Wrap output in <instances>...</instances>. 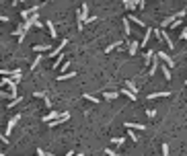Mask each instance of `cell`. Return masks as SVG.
<instances>
[{
	"mask_svg": "<svg viewBox=\"0 0 187 156\" xmlns=\"http://www.w3.org/2000/svg\"><path fill=\"white\" fill-rule=\"evenodd\" d=\"M0 140H2V144H8V136H6V134H2Z\"/></svg>",
	"mask_w": 187,
	"mask_h": 156,
	"instance_id": "obj_33",
	"label": "cell"
},
{
	"mask_svg": "<svg viewBox=\"0 0 187 156\" xmlns=\"http://www.w3.org/2000/svg\"><path fill=\"white\" fill-rule=\"evenodd\" d=\"M121 45H123L121 41H115V43H111V45H107V47H105V51H111L113 47H121Z\"/></svg>",
	"mask_w": 187,
	"mask_h": 156,
	"instance_id": "obj_21",
	"label": "cell"
},
{
	"mask_svg": "<svg viewBox=\"0 0 187 156\" xmlns=\"http://www.w3.org/2000/svg\"><path fill=\"white\" fill-rule=\"evenodd\" d=\"M33 49H35L37 53H43V51H49V45H47V43H41V45H33Z\"/></svg>",
	"mask_w": 187,
	"mask_h": 156,
	"instance_id": "obj_13",
	"label": "cell"
},
{
	"mask_svg": "<svg viewBox=\"0 0 187 156\" xmlns=\"http://www.w3.org/2000/svg\"><path fill=\"white\" fill-rule=\"evenodd\" d=\"M156 56H158V58H160V60L165 62V66H169V68H173V66H175V62H173V58H171L169 53H165V51H160V53H156Z\"/></svg>",
	"mask_w": 187,
	"mask_h": 156,
	"instance_id": "obj_5",
	"label": "cell"
},
{
	"mask_svg": "<svg viewBox=\"0 0 187 156\" xmlns=\"http://www.w3.org/2000/svg\"><path fill=\"white\" fill-rule=\"evenodd\" d=\"M45 27L49 29V35H51V39H56V37H58V31H56V27H53V23H51V21H47V23H45Z\"/></svg>",
	"mask_w": 187,
	"mask_h": 156,
	"instance_id": "obj_12",
	"label": "cell"
},
{
	"mask_svg": "<svg viewBox=\"0 0 187 156\" xmlns=\"http://www.w3.org/2000/svg\"><path fill=\"white\" fill-rule=\"evenodd\" d=\"M128 19H132V23H136V25H140V27H144V21H142V19H138V17H132V14H130Z\"/></svg>",
	"mask_w": 187,
	"mask_h": 156,
	"instance_id": "obj_23",
	"label": "cell"
},
{
	"mask_svg": "<svg viewBox=\"0 0 187 156\" xmlns=\"http://www.w3.org/2000/svg\"><path fill=\"white\" fill-rule=\"evenodd\" d=\"M123 31H126V35H130V33H132V29H130V19H128V17L123 19Z\"/></svg>",
	"mask_w": 187,
	"mask_h": 156,
	"instance_id": "obj_16",
	"label": "cell"
},
{
	"mask_svg": "<svg viewBox=\"0 0 187 156\" xmlns=\"http://www.w3.org/2000/svg\"><path fill=\"white\" fill-rule=\"evenodd\" d=\"M64 62V53L60 56V58H56V62H53V68H60V64Z\"/></svg>",
	"mask_w": 187,
	"mask_h": 156,
	"instance_id": "obj_24",
	"label": "cell"
},
{
	"mask_svg": "<svg viewBox=\"0 0 187 156\" xmlns=\"http://www.w3.org/2000/svg\"><path fill=\"white\" fill-rule=\"evenodd\" d=\"M123 127H128V129H148L146 125H142V123H132V121H126Z\"/></svg>",
	"mask_w": 187,
	"mask_h": 156,
	"instance_id": "obj_10",
	"label": "cell"
},
{
	"mask_svg": "<svg viewBox=\"0 0 187 156\" xmlns=\"http://www.w3.org/2000/svg\"><path fill=\"white\" fill-rule=\"evenodd\" d=\"M146 115H148V117H154V115H156V109H148V111H146Z\"/></svg>",
	"mask_w": 187,
	"mask_h": 156,
	"instance_id": "obj_31",
	"label": "cell"
},
{
	"mask_svg": "<svg viewBox=\"0 0 187 156\" xmlns=\"http://www.w3.org/2000/svg\"><path fill=\"white\" fill-rule=\"evenodd\" d=\"M0 156H6V154H0Z\"/></svg>",
	"mask_w": 187,
	"mask_h": 156,
	"instance_id": "obj_37",
	"label": "cell"
},
{
	"mask_svg": "<svg viewBox=\"0 0 187 156\" xmlns=\"http://www.w3.org/2000/svg\"><path fill=\"white\" fill-rule=\"evenodd\" d=\"M121 95H126L128 99H132V101H136V95H134V92H132L130 88H123V90H121Z\"/></svg>",
	"mask_w": 187,
	"mask_h": 156,
	"instance_id": "obj_18",
	"label": "cell"
},
{
	"mask_svg": "<svg viewBox=\"0 0 187 156\" xmlns=\"http://www.w3.org/2000/svg\"><path fill=\"white\" fill-rule=\"evenodd\" d=\"M185 86H187V80H185Z\"/></svg>",
	"mask_w": 187,
	"mask_h": 156,
	"instance_id": "obj_36",
	"label": "cell"
},
{
	"mask_svg": "<svg viewBox=\"0 0 187 156\" xmlns=\"http://www.w3.org/2000/svg\"><path fill=\"white\" fill-rule=\"evenodd\" d=\"M33 97H37V99H47V95H45V92H41V90L33 92Z\"/></svg>",
	"mask_w": 187,
	"mask_h": 156,
	"instance_id": "obj_29",
	"label": "cell"
},
{
	"mask_svg": "<svg viewBox=\"0 0 187 156\" xmlns=\"http://www.w3.org/2000/svg\"><path fill=\"white\" fill-rule=\"evenodd\" d=\"M39 62H43V56H41V53H39V56H37V58L33 60V64H31V70H35V68L39 66Z\"/></svg>",
	"mask_w": 187,
	"mask_h": 156,
	"instance_id": "obj_17",
	"label": "cell"
},
{
	"mask_svg": "<svg viewBox=\"0 0 187 156\" xmlns=\"http://www.w3.org/2000/svg\"><path fill=\"white\" fill-rule=\"evenodd\" d=\"M76 76V72H66V74H60L58 80H68V78H74Z\"/></svg>",
	"mask_w": 187,
	"mask_h": 156,
	"instance_id": "obj_19",
	"label": "cell"
},
{
	"mask_svg": "<svg viewBox=\"0 0 187 156\" xmlns=\"http://www.w3.org/2000/svg\"><path fill=\"white\" fill-rule=\"evenodd\" d=\"M162 74H165V80H171V68L162 64Z\"/></svg>",
	"mask_w": 187,
	"mask_h": 156,
	"instance_id": "obj_20",
	"label": "cell"
},
{
	"mask_svg": "<svg viewBox=\"0 0 187 156\" xmlns=\"http://www.w3.org/2000/svg\"><path fill=\"white\" fill-rule=\"evenodd\" d=\"M0 86H8V90L10 92H14L17 95V82L12 80V78H8V76H4L2 80H0Z\"/></svg>",
	"mask_w": 187,
	"mask_h": 156,
	"instance_id": "obj_2",
	"label": "cell"
},
{
	"mask_svg": "<svg viewBox=\"0 0 187 156\" xmlns=\"http://www.w3.org/2000/svg\"><path fill=\"white\" fill-rule=\"evenodd\" d=\"M162 156H169V146L167 144H162Z\"/></svg>",
	"mask_w": 187,
	"mask_h": 156,
	"instance_id": "obj_32",
	"label": "cell"
},
{
	"mask_svg": "<svg viewBox=\"0 0 187 156\" xmlns=\"http://www.w3.org/2000/svg\"><path fill=\"white\" fill-rule=\"evenodd\" d=\"M66 156H76V154H74V152H68V154H66Z\"/></svg>",
	"mask_w": 187,
	"mask_h": 156,
	"instance_id": "obj_34",
	"label": "cell"
},
{
	"mask_svg": "<svg viewBox=\"0 0 187 156\" xmlns=\"http://www.w3.org/2000/svg\"><path fill=\"white\" fill-rule=\"evenodd\" d=\"M126 88H130V90H132V92L136 95V84H134L132 80H128V84H126Z\"/></svg>",
	"mask_w": 187,
	"mask_h": 156,
	"instance_id": "obj_25",
	"label": "cell"
},
{
	"mask_svg": "<svg viewBox=\"0 0 187 156\" xmlns=\"http://www.w3.org/2000/svg\"><path fill=\"white\" fill-rule=\"evenodd\" d=\"M19 119H21V113H17V115H14V117H10V119H8V125H6V131H4L6 136H8V134L12 131V127L17 125V121H19Z\"/></svg>",
	"mask_w": 187,
	"mask_h": 156,
	"instance_id": "obj_6",
	"label": "cell"
},
{
	"mask_svg": "<svg viewBox=\"0 0 187 156\" xmlns=\"http://www.w3.org/2000/svg\"><path fill=\"white\" fill-rule=\"evenodd\" d=\"M173 92L171 90H158V92H152V95H148V99H160V97H171Z\"/></svg>",
	"mask_w": 187,
	"mask_h": 156,
	"instance_id": "obj_9",
	"label": "cell"
},
{
	"mask_svg": "<svg viewBox=\"0 0 187 156\" xmlns=\"http://www.w3.org/2000/svg\"><path fill=\"white\" fill-rule=\"evenodd\" d=\"M105 154H107V156H121V154H115V150H111V148H107Z\"/></svg>",
	"mask_w": 187,
	"mask_h": 156,
	"instance_id": "obj_30",
	"label": "cell"
},
{
	"mask_svg": "<svg viewBox=\"0 0 187 156\" xmlns=\"http://www.w3.org/2000/svg\"><path fill=\"white\" fill-rule=\"evenodd\" d=\"M0 99H10V101H17V99H19V95H14V92H10V90H0Z\"/></svg>",
	"mask_w": 187,
	"mask_h": 156,
	"instance_id": "obj_8",
	"label": "cell"
},
{
	"mask_svg": "<svg viewBox=\"0 0 187 156\" xmlns=\"http://www.w3.org/2000/svg\"><path fill=\"white\" fill-rule=\"evenodd\" d=\"M183 33H185V35H187V27H183Z\"/></svg>",
	"mask_w": 187,
	"mask_h": 156,
	"instance_id": "obj_35",
	"label": "cell"
},
{
	"mask_svg": "<svg viewBox=\"0 0 187 156\" xmlns=\"http://www.w3.org/2000/svg\"><path fill=\"white\" fill-rule=\"evenodd\" d=\"M66 45H68V37H64V39H62V41H60V45H58L56 49H51V51H49V58H60Z\"/></svg>",
	"mask_w": 187,
	"mask_h": 156,
	"instance_id": "obj_1",
	"label": "cell"
},
{
	"mask_svg": "<svg viewBox=\"0 0 187 156\" xmlns=\"http://www.w3.org/2000/svg\"><path fill=\"white\" fill-rule=\"evenodd\" d=\"M158 56H154V60H152V64H150V70H148V76H154L156 74V70H158Z\"/></svg>",
	"mask_w": 187,
	"mask_h": 156,
	"instance_id": "obj_7",
	"label": "cell"
},
{
	"mask_svg": "<svg viewBox=\"0 0 187 156\" xmlns=\"http://www.w3.org/2000/svg\"><path fill=\"white\" fill-rule=\"evenodd\" d=\"M121 92H117V90H107V92H103V99H107V101H113V99H117Z\"/></svg>",
	"mask_w": 187,
	"mask_h": 156,
	"instance_id": "obj_11",
	"label": "cell"
},
{
	"mask_svg": "<svg viewBox=\"0 0 187 156\" xmlns=\"http://www.w3.org/2000/svg\"><path fill=\"white\" fill-rule=\"evenodd\" d=\"M66 115V111H49L45 117H43V123H49V121H56V119H60V117Z\"/></svg>",
	"mask_w": 187,
	"mask_h": 156,
	"instance_id": "obj_3",
	"label": "cell"
},
{
	"mask_svg": "<svg viewBox=\"0 0 187 156\" xmlns=\"http://www.w3.org/2000/svg\"><path fill=\"white\" fill-rule=\"evenodd\" d=\"M21 101H23V97H19V99H17V101H10V103H8V105H6V109H12V107H14V105H17V103H21Z\"/></svg>",
	"mask_w": 187,
	"mask_h": 156,
	"instance_id": "obj_26",
	"label": "cell"
},
{
	"mask_svg": "<svg viewBox=\"0 0 187 156\" xmlns=\"http://www.w3.org/2000/svg\"><path fill=\"white\" fill-rule=\"evenodd\" d=\"M82 97H84L87 101H91V103H99V99H97V97H93V95H82Z\"/></svg>",
	"mask_w": 187,
	"mask_h": 156,
	"instance_id": "obj_27",
	"label": "cell"
},
{
	"mask_svg": "<svg viewBox=\"0 0 187 156\" xmlns=\"http://www.w3.org/2000/svg\"><path fill=\"white\" fill-rule=\"evenodd\" d=\"M140 41H136V39H132V41H128V51H130V56H136L138 53V49H140Z\"/></svg>",
	"mask_w": 187,
	"mask_h": 156,
	"instance_id": "obj_4",
	"label": "cell"
},
{
	"mask_svg": "<svg viewBox=\"0 0 187 156\" xmlns=\"http://www.w3.org/2000/svg\"><path fill=\"white\" fill-rule=\"evenodd\" d=\"M128 136L132 138V142H138V136L134 134V129H128Z\"/></svg>",
	"mask_w": 187,
	"mask_h": 156,
	"instance_id": "obj_28",
	"label": "cell"
},
{
	"mask_svg": "<svg viewBox=\"0 0 187 156\" xmlns=\"http://www.w3.org/2000/svg\"><path fill=\"white\" fill-rule=\"evenodd\" d=\"M21 78H23V72H21V70L17 68V70H14V74H12V80H14V82L19 84V82H21Z\"/></svg>",
	"mask_w": 187,
	"mask_h": 156,
	"instance_id": "obj_15",
	"label": "cell"
},
{
	"mask_svg": "<svg viewBox=\"0 0 187 156\" xmlns=\"http://www.w3.org/2000/svg\"><path fill=\"white\" fill-rule=\"evenodd\" d=\"M123 6H126L128 10H134V8L138 6V2H132V0H123Z\"/></svg>",
	"mask_w": 187,
	"mask_h": 156,
	"instance_id": "obj_14",
	"label": "cell"
},
{
	"mask_svg": "<svg viewBox=\"0 0 187 156\" xmlns=\"http://www.w3.org/2000/svg\"><path fill=\"white\" fill-rule=\"evenodd\" d=\"M123 142H126V138H113L111 140V144H115V146H123Z\"/></svg>",
	"mask_w": 187,
	"mask_h": 156,
	"instance_id": "obj_22",
	"label": "cell"
}]
</instances>
